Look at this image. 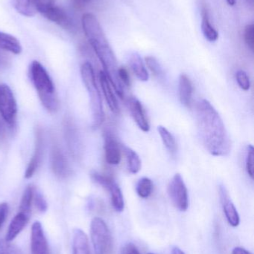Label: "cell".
<instances>
[{
    "mask_svg": "<svg viewBox=\"0 0 254 254\" xmlns=\"http://www.w3.org/2000/svg\"><path fill=\"white\" fill-rule=\"evenodd\" d=\"M13 8L22 16L31 17L37 13L35 0H11Z\"/></svg>",
    "mask_w": 254,
    "mask_h": 254,
    "instance_id": "22",
    "label": "cell"
},
{
    "mask_svg": "<svg viewBox=\"0 0 254 254\" xmlns=\"http://www.w3.org/2000/svg\"><path fill=\"white\" fill-rule=\"evenodd\" d=\"M232 254H252L246 250V249H243V248H235L233 251Z\"/></svg>",
    "mask_w": 254,
    "mask_h": 254,
    "instance_id": "41",
    "label": "cell"
},
{
    "mask_svg": "<svg viewBox=\"0 0 254 254\" xmlns=\"http://www.w3.org/2000/svg\"><path fill=\"white\" fill-rule=\"evenodd\" d=\"M0 254H22L20 249L6 240H0Z\"/></svg>",
    "mask_w": 254,
    "mask_h": 254,
    "instance_id": "32",
    "label": "cell"
},
{
    "mask_svg": "<svg viewBox=\"0 0 254 254\" xmlns=\"http://www.w3.org/2000/svg\"><path fill=\"white\" fill-rule=\"evenodd\" d=\"M201 16H202L201 29H202L204 37L208 41H216L219 38V33L215 29L214 27L212 25L211 22H210L208 10H207V6L205 4L202 5V8H201Z\"/></svg>",
    "mask_w": 254,
    "mask_h": 254,
    "instance_id": "21",
    "label": "cell"
},
{
    "mask_svg": "<svg viewBox=\"0 0 254 254\" xmlns=\"http://www.w3.org/2000/svg\"><path fill=\"white\" fill-rule=\"evenodd\" d=\"M31 249L32 254H49L47 240L39 222H34L31 227Z\"/></svg>",
    "mask_w": 254,
    "mask_h": 254,
    "instance_id": "12",
    "label": "cell"
},
{
    "mask_svg": "<svg viewBox=\"0 0 254 254\" xmlns=\"http://www.w3.org/2000/svg\"><path fill=\"white\" fill-rule=\"evenodd\" d=\"M0 50L13 55H19L22 49L20 43L16 37L0 31Z\"/></svg>",
    "mask_w": 254,
    "mask_h": 254,
    "instance_id": "19",
    "label": "cell"
},
{
    "mask_svg": "<svg viewBox=\"0 0 254 254\" xmlns=\"http://www.w3.org/2000/svg\"><path fill=\"white\" fill-rule=\"evenodd\" d=\"M107 191L110 192L112 205L114 210L119 213L123 211L124 207H125L123 195H122V191L117 184L114 182Z\"/></svg>",
    "mask_w": 254,
    "mask_h": 254,
    "instance_id": "25",
    "label": "cell"
},
{
    "mask_svg": "<svg viewBox=\"0 0 254 254\" xmlns=\"http://www.w3.org/2000/svg\"><path fill=\"white\" fill-rule=\"evenodd\" d=\"M246 1L250 5L254 6V0H246Z\"/></svg>",
    "mask_w": 254,
    "mask_h": 254,
    "instance_id": "45",
    "label": "cell"
},
{
    "mask_svg": "<svg viewBox=\"0 0 254 254\" xmlns=\"http://www.w3.org/2000/svg\"><path fill=\"white\" fill-rule=\"evenodd\" d=\"M29 72L43 107L51 113L56 112L59 108V100L49 73L38 61L31 63Z\"/></svg>",
    "mask_w": 254,
    "mask_h": 254,
    "instance_id": "3",
    "label": "cell"
},
{
    "mask_svg": "<svg viewBox=\"0 0 254 254\" xmlns=\"http://www.w3.org/2000/svg\"><path fill=\"white\" fill-rule=\"evenodd\" d=\"M219 193L222 208H223L224 213H225L228 223L234 228L239 226L240 219L238 211H237L234 203L231 201L228 190L225 185H219Z\"/></svg>",
    "mask_w": 254,
    "mask_h": 254,
    "instance_id": "8",
    "label": "cell"
},
{
    "mask_svg": "<svg viewBox=\"0 0 254 254\" xmlns=\"http://www.w3.org/2000/svg\"><path fill=\"white\" fill-rule=\"evenodd\" d=\"M35 135V148H34V154L32 158L30 160L25 173V178L27 179H31L37 171V168L41 163L43 150H44V138H43V131L41 128H37Z\"/></svg>",
    "mask_w": 254,
    "mask_h": 254,
    "instance_id": "10",
    "label": "cell"
},
{
    "mask_svg": "<svg viewBox=\"0 0 254 254\" xmlns=\"http://www.w3.org/2000/svg\"><path fill=\"white\" fill-rule=\"evenodd\" d=\"M73 254H89L87 237L82 230L76 229L73 232Z\"/></svg>",
    "mask_w": 254,
    "mask_h": 254,
    "instance_id": "20",
    "label": "cell"
},
{
    "mask_svg": "<svg viewBox=\"0 0 254 254\" xmlns=\"http://www.w3.org/2000/svg\"><path fill=\"white\" fill-rule=\"evenodd\" d=\"M145 61H146L148 68L155 74V76L158 77V78H162L164 77V70L156 58L152 56L146 57L145 58Z\"/></svg>",
    "mask_w": 254,
    "mask_h": 254,
    "instance_id": "28",
    "label": "cell"
},
{
    "mask_svg": "<svg viewBox=\"0 0 254 254\" xmlns=\"http://www.w3.org/2000/svg\"><path fill=\"white\" fill-rule=\"evenodd\" d=\"M125 156H126L128 169L130 173L137 174L141 170L142 163L138 154L128 146H122Z\"/></svg>",
    "mask_w": 254,
    "mask_h": 254,
    "instance_id": "23",
    "label": "cell"
},
{
    "mask_svg": "<svg viewBox=\"0 0 254 254\" xmlns=\"http://www.w3.org/2000/svg\"><path fill=\"white\" fill-rule=\"evenodd\" d=\"M6 131L4 127L0 122V142H2L5 139Z\"/></svg>",
    "mask_w": 254,
    "mask_h": 254,
    "instance_id": "42",
    "label": "cell"
},
{
    "mask_svg": "<svg viewBox=\"0 0 254 254\" xmlns=\"http://www.w3.org/2000/svg\"><path fill=\"white\" fill-rule=\"evenodd\" d=\"M37 12L42 15L55 5V0H35Z\"/></svg>",
    "mask_w": 254,
    "mask_h": 254,
    "instance_id": "34",
    "label": "cell"
},
{
    "mask_svg": "<svg viewBox=\"0 0 254 254\" xmlns=\"http://www.w3.org/2000/svg\"><path fill=\"white\" fill-rule=\"evenodd\" d=\"M136 190L140 198H149L153 191V183L152 180L149 178H142L137 183Z\"/></svg>",
    "mask_w": 254,
    "mask_h": 254,
    "instance_id": "27",
    "label": "cell"
},
{
    "mask_svg": "<svg viewBox=\"0 0 254 254\" xmlns=\"http://www.w3.org/2000/svg\"><path fill=\"white\" fill-rule=\"evenodd\" d=\"M178 91L180 103L189 108L192 104L193 87L190 79L186 74H181L179 77Z\"/></svg>",
    "mask_w": 254,
    "mask_h": 254,
    "instance_id": "17",
    "label": "cell"
},
{
    "mask_svg": "<svg viewBox=\"0 0 254 254\" xmlns=\"http://www.w3.org/2000/svg\"><path fill=\"white\" fill-rule=\"evenodd\" d=\"M172 254H185L184 252H182L179 248H174L172 249Z\"/></svg>",
    "mask_w": 254,
    "mask_h": 254,
    "instance_id": "43",
    "label": "cell"
},
{
    "mask_svg": "<svg viewBox=\"0 0 254 254\" xmlns=\"http://www.w3.org/2000/svg\"><path fill=\"white\" fill-rule=\"evenodd\" d=\"M127 106L131 113V117L133 118L139 128L145 132L149 131L150 125L140 101L137 98L130 97L127 100Z\"/></svg>",
    "mask_w": 254,
    "mask_h": 254,
    "instance_id": "11",
    "label": "cell"
},
{
    "mask_svg": "<svg viewBox=\"0 0 254 254\" xmlns=\"http://www.w3.org/2000/svg\"><path fill=\"white\" fill-rule=\"evenodd\" d=\"M34 200L36 207L38 209L39 211L44 213L47 210V203H46L44 197L40 192H37L36 193L34 192Z\"/></svg>",
    "mask_w": 254,
    "mask_h": 254,
    "instance_id": "35",
    "label": "cell"
},
{
    "mask_svg": "<svg viewBox=\"0 0 254 254\" xmlns=\"http://www.w3.org/2000/svg\"><path fill=\"white\" fill-rule=\"evenodd\" d=\"M91 0H85V2H89V1H90Z\"/></svg>",
    "mask_w": 254,
    "mask_h": 254,
    "instance_id": "46",
    "label": "cell"
},
{
    "mask_svg": "<svg viewBox=\"0 0 254 254\" xmlns=\"http://www.w3.org/2000/svg\"><path fill=\"white\" fill-rule=\"evenodd\" d=\"M34 192H35V188L33 185L27 187L26 189L24 191L22 199H21L19 212L25 213L28 216H31V205L34 201Z\"/></svg>",
    "mask_w": 254,
    "mask_h": 254,
    "instance_id": "26",
    "label": "cell"
},
{
    "mask_svg": "<svg viewBox=\"0 0 254 254\" xmlns=\"http://www.w3.org/2000/svg\"><path fill=\"white\" fill-rule=\"evenodd\" d=\"M73 7L77 10H81L84 7L85 2V0H71Z\"/></svg>",
    "mask_w": 254,
    "mask_h": 254,
    "instance_id": "40",
    "label": "cell"
},
{
    "mask_svg": "<svg viewBox=\"0 0 254 254\" xmlns=\"http://www.w3.org/2000/svg\"><path fill=\"white\" fill-rule=\"evenodd\" d=\"M51 167L54 174L60 179H66L70 175L67 158L58 145H54L51 153Z\"/></svg>",
    "mask_w": 254,
    "mask_h": 254,
    "instance_id": "9",
    "label": "cell"
},
{
    "mask_svg": "<svg viewBox=\"0 0 254 254\" xmlns=\"http://www.w3.org/2000/svg\"><path fill=\"white\" fill-rule=\"evenodd\" d=\"M90 177L92 182L98 184V185L102 187L107 190H108L110 186L115 182L111 178L107 177V176H104V175L97 173V172H92L91 173Z\"/></svg>",
    "mask_w": 254,
    "mask_h": 254,
    "instance_id": "29",
    "label": "cell"
},
{
    "mask_svg": "<svg viewBox=\"0 0 254 254\" xmlns=\"http://www.w3.org/2000/svg\"><path fill=\"white\" fill-rule=\"evenodd\" d=\"M155 254L149 253V254Z\"/></svg>",
    "mask_w": 254,
    "mask_h": 254,
    "instance_id": "47",
    "label": "cell"
},
{
    "mask_svg": "<svg viewBox=\"0 0 254 254\" xmlns=\"http://www.w3.org/2000/svg\"><path fill=\"white\" fill-rule=\"evenodd\" d=\"M82 22L85 35L102 65L103 71L116 94L123 98L125 89L118 77L117 61L99 22L92 13H86L82 16Z\"/></svg>",
    "mask_w": 254,
    "mask_h": 254,
    "instance_id": "2",
    "label": "cell"
},
{
    "mask_svg": "<svg viewBox=\"0 0 254 254\" xmlns=\"http://www.w3.org/2000/svg\"><path fill=\"white\" fill-rule=\"evenodd\" d=\"M168 192L173 204L180 211L185 212L189 207L187 188L181 175L177 173L170 182Z\"/></svg>",
    "mask_w": 254,
    "mask_h": 254,
    "instance_id": "7",
    "label": "cell"
},
{
    "mask_svg": "<svg viewBox=\"0 0 254 254\" xmlns=\"http://www.w3.org/2000/svg\"><path fill=\"white\" fill-rule=\"evenodd\" d=\"M120 254H141L140 251L137 249V246H134L132 243H128L125 245L122 250H121Z\"/></svg>",
    "mask_w": 254,
    "mask_h": 254,
    "instance_id": "39",
    "label": "cell"
},
{
    "mask_svg": "<svg viewBox=\"0 0 254 254\" xmlns=\"http://www.w3.org/2000/svg\"><path fill=\"white\" fill-rule=\"evenodd\" d=\"M29 218L30 216L28 215L19 212L10 222L7 234H6V241L10 242V243L13 241L26 226Z\"/></svg>",
    "mask_w": 254,
    "mask_h": 254,
    "instance_id": "16",
    "label": "cell"
},
{
    "mask_svg": "<svg viewBox=\"0 0 254 254\" xmlns=\"http://www.w3.org/2000/svg\"><path fill=\"white\" fill-rule=\"evenodd\" d=\"M7 52L0 50V69L7 68L10 63V58Z\"/></svg>",
    "mask_w": 254,
    "mask_h": 254,
    "instance_id": "38",
    "label": "cell"
},
{
    "mask_svg": "<svg viewBox=\"0 0 254 254\" xmlns=\"http://www.w3.org/2000/svg\"><path fill=\"white\" fill-rule=\"evenodd\" d=\"M229 5L234 6L236 4V0H226Z\"/></svg>",
    "mask_w": 254,
    "mask_h": 254,
    "instance_id": "44",
    "label": "cell"
},
{
    "mask_svg": "<svg viewBox=\"0 0 254 254\" xmlns=\"http://www.w3.org/2000/svg\"><path fill=\"white\" fill-rule=\"evenodd\" d=\"M0 115L9 126H14L17 116V105L11 89L4 83L0 84Z\"/></svg>",
    "mask_w": 254,
    "mask_h": 254,
    "instance_id": "6",
    "label": "cell"
},
{
    "mask_svg": "<svg viewBox=\"0 0 254 254\" xmlns=\"http://www.w3.org/2000/svg\"><path fill=\"white\" fill-rule=\"evenodd\" d=\"M81 74L84 84L87 90L92 113V125L94 128H98L104 121L102 100L95 80L93 68L89 62L85 63L81 68Z\"/></svg>",
    "mask_w": 254,
    "mask_h": 254,
    "instance_id": "4",
    "label": "cell"
},
{
    "mask_svg": "<svg viewBox=\"0 0 254 254\" xmlns=\"http://www.w3.org/2000/svg\"><path fill=\"white\" fill-rule=\"evenodd\" d=\"M130 66L136 77L141 81H148L149 79V74L145 66L144 63L140 55L137 52H133L129 55L128 58Z\"/></svg>",
    "mask_w": 254,
    "mask_h": 254,
    "instance_id": "18",
    "label": "cell"
},
{
    "mask_svg": "<svg viewBox=\"0 0 254 254\" xmlns=\"http://www.w3.org/2000/svg\"><path fill=\"white\" fill-rule=\"evenodd\" d=\"M118 77L122 82V84L126 86H131V78H130L129 73L127 68L125 67H120L118 68Z\"/></svg>",
    "mask_w": 254,
    "mask_h": 254,
    "instance_id": "36",
    "label": "cell"
},
{
    "mask_svg": "<svg viewBox=\"0 0 254 254\" xmlns=\"http://www.w3.org/2000/svg\"><path fill=\"white\" fill-rule=\"evenodd\" d=\"M8 214V205L7 203H0V230L2 228Z\"/></svg>",
    "mask_w": 254,
    "mask_h": 254,
    "instance_id": "37",
    "label": "cell"
},
{
    "mask_svg": "<svg viewBox=\"0 0 254 254\" xmlns=\"http://www.w3.org/2000/svg\"><path fill=\"white\" fill-rule=\"evenodd\" d=\"M90 236L95 254H112L111 234L107 224L101 218H94L91 222Z\"/></svg>",
    "mask_w": 254,
    "mask_h": 254,
    "instance_id": "5",
    "label": "cell"
},
{
    "mask_svg": "<svg viewBox=\"0 0 254 254\" xmlns=\"http://www.w3.org/2000/svg\"><path fill=\"white\" fill-rule=\"evenodd\" d=\"M158 130L164 146L169 152L174 156L177 150V143L174 136L166 127L159 126L158 127Z\"/></svg>",
    "mask_w": 254,
    "mask_h": 254,
    "instance_id": "24",
    "label": "cell"
},
{
    "mask_svg": "<svg viewBox=\"0 0 254 254\" xmlns=\"http://www.w3.org/2000/svg\"><path fill=\"white\" fill-rule=\"evenodd\" d=\"M236 79L239 86L243 90L249 91L251 88V81L249 75L243 70H239L236 73Z\"/></svg>",
    "mask_w": 254,
    "mask_h": 254,
    "instance_id": "31",
    "label": "cell"
},
{
    "mask_svg": "<svg viewBox=\"0 0 254 254\" xmlns=\"http://www.w3.org/2000/svg\"><path fill=\"white\" fill-rule=\"evenodd\" d=\"M244 37L248 47L253 52L254 49V25L253 23L246 25L245 28Z\"/></svg>",
    "mask_w": 254,
    "mask_h": 254,
    "instance_id": "33",
    "label": "cell"
},
{
    "mask_svg": "<svg viewBox=\"0 0 254 254\" xmlns=\"http://www.w3.org/2000/svg\"><path fill=\"white\" fill-rule=\"evenodd\" d=\"M98 77H99L101 89H102L103 93H104V97H105L106 101H107V105H108L110 111L114 114H119L120 113V108H119L117 99H116V95H114L113 87H112L108 78L103 71H100Z\"/></svg>",
    "mask_w": 254,
    "mask_h": 254,
    "instance_id": "15",
    "label": "cell"
},
{
    "mask_svg": "<svg viewBox=\"0 0 254 254\" xmlns=\"http://www.w3.org/2000/svg\"><path fill=\"white\" fill-rule=\"evenodd\" d=\"M198 135L207 152L214 156H226L231 151V140L223 120L207 100H201L196 107Z\"/></svg>",
    "mask_w": 254,
    "mask_h": 254,
    "instance_id": "1",
    "label": "cell"
},
{
    "mask_svg": "<svg viewBox=\"0 0 254 254\" xmlns=\"http://www.w3.org/2000/svg\"><path fill=\"white\" fill-rule=\"evenodd\" d=\"M43 16L64 29L73 30L74 28V24L70 16L64 9L56 4L43 13Z\"/></svg>",
    "mask_w": 254,
    "mask_h": 254,
    "instance_id": "14",
    "label": "cell"
},
{
    "mask_svg": "<svg viewBox=\"0 0 254 254\" xmlns=\"http://www.w3.org/2000/svg\"><path fill=\"white\" fill-rule=\"evenodd\" d=\"M246 170L251 179H254V148L252 145L248 146L247 156L246 161Z\"/></svg>",
    "mask_w": 254,
    "mask_h": 254,
    "instance_id": "30",
    "label": "cell"
},
{
    "mask_svg": "<svg viewBox=\"0 0 254 254\" xmlns=\"http://www.w3.org/2000/svg\"><path fill=\"white\" fill-rule=\"evenodd\" d=\"M106 161L111 165H118L121 161V150L116 137L110 131L104 134Z\"/></svg>",
    "mask_w": 254,
    "mask_h": 254,
    "instance_id": "13",
    "label": "cell"
}]
</instances>
